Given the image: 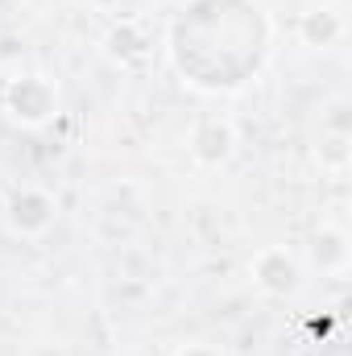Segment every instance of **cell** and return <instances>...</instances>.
I'll use <instances>...</instances> for the list:
<instances>
[{
  "instance_id": "cell-2",
  "label": "cell",
  "mask_w": 352,
  "mask_h": 356,
  "mask_svg": "<svg viewBox=\"0 0 352 356\" xmlns=\"http://www.w3.org/2000/svg\"><path fill=\"white\" fill-rule=\"evenodd\" d=\"M0 108L21 129H42L58 112V88L46 75H17L0 88Z\"/></svg>"
},
{
  "instance_id": "cell-5",
  "label": "cell",
  "mask_w": 352,
  "mask_h": 356,
  "mask_svg": "<svg viewBox=\"0 0 352 356\" xmlns=\"http://www.w3.org/2000/svg\"><path fill=\"white\" fill-rule=\"evenodd\" d=\"M54 216H58L54 195H46V191H38V186H21V191H13L8 203H4V220H8V228H13L17 236H25V241L46 236L50 224H54Z\"/></svg>"
},
{
  "instance_id": "cell-1",
  "label": "cell",
  "mask_w": 352,
  "mask_h": 356,
  "mask_svg": "<svg viewBox=\"0 0 352 356\" xmlns=\"http://www.w3.org/2000/svg\"><path fill=\"white\" fill-rule=\"evenodd\" d=\"M273 54V17L262 0H182L166 25V58L186 88L232 95L257 83Z\"/></svg>"
},
{
  "instance_id": "cell-3",
  "label": "cell",
  "mask_w": 352,
  "mask_h": 356,
  "mask_svg": "<svg viewBox=\"0 0 352 356\" xmlns=\"http://www.w3.org/2000/svg\"><path fill=\"white\" fill-rule=\"evenodd\" d=\"M249 273H253V286L265 290L269 298H294L303 290V261L282 245L257 249L249 261Z\"/></svg>"
},
{
  "instance_id": "cell-8",
  "label": "cell",
  "mask_w": 352,
  "mask_h": 356,
  "mask_svg": "<svg viewBox=\"0 0 352 356\" xmlns=\"http://www.w3.org/2000/svg\"><path fill=\"white\" fill-rule=\"evenodd\" d=\"M104 54L116 63V67H137L150 58V38L141 29V21H116L108 33H104Z\"/></svg>"
},
{
  "instance_id": "cell-7",
  "label": "cell",
  "mask_w": 352,
  "mask_h": 356,
  "mask_svg": "<svg viewBox=\"0 0 352 356\" xmlns=\"http://www.w3.org/2000/svg\"><path fill=\"white\" fill-rule=\"evenodd\" d=\"M344 13L336 4H319V8H307L298 17V38L303 46H315V50H332L344 42Z\"/></svg>"
},
{
  "instance_id": "cell-6",
  "label": "cell",
  "mask_w": 352,
  "mask_h": 356,
  "mask_svg": "<svg viewBox=\"0 0 352 356\" xmlns=\"http://www.w3.org/2000/svg\"><path fill=\"white\" fill-rule=\"evenodd\" d=\"M311 266L319 269V277L344 282L352 266V249H349V232L340 224H323L311 241Z\"/></svg>"
},
{
  "instance_id": "cell-10",
  "label": "cell",
  "mask_w": 352,
  "mask_h": 356,
  "mask_svg": "<svg viewBox=\"0 0 352 356\" xmlns=\"http://www.w3.org/2000/svg\"><path fill=\"white\" fill-rule=\"evenodd\" d=\"M91 4H95V8H116L120 0H91Z\"/></svg>"
},
{
  "instance_id": "cell-9",
  "label": "cell",
  "mask_w": 352,
  "mask_h": 356,
  "mask_svg": "<svg viewBox=\"0 0 352 356\" xmlns=\"http://www.w3.org/2000/svg\"><path fill=\"white\" fill-rule=\"evenodd\" d=\"M175 356H224L216 344H182Z\"/></svg>"
},
{
  "instance_id": "cell-4",
  "label": "cell",
  "mask_w": 352,
  "mask_h": 356,
  "mask_svg": "<svg viewBox=\"0 0 352 356\" xmlns=\"http://www.w3.org/2000/svg\"><path fill=\"white\" fill-rule=\"evenodd\" d=\"M237 129L228 116H199L186 133V154L199 162V166H228L232 154H237Z\"/></svg>"
}]
</instances>
